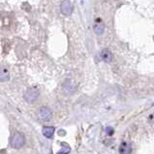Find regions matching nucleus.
I'll return each mask as SVG.
<instances>
[{
  "instance_id": "423d86ee",
  "label": "nucleus",
  "mask_w": 154,
  "mask_h": 154,
  "mask_svg": "<svg viewBox=\"0 0 154 154\" xmlns=\"http://www.w3.org/2000/svg\"><path fill=\"white\" fill-rule=\"evenodd\" d=\"M63 88H64V90L67 94H73L76 91V85L74 84L73 81L66 79V80H65L64 83H63Z\"/></svg>"
},
{
  "instance_id": "1a4fd4ad",
  "label": "nucleus",
  "mask_w": 154,
  "mask_h": 154,
  "mask_svg": "<svg viewBox=\"0 0 154 154\" xmlns=\"http://www.w3.org/2000/svg\"><path fill=\"white\" fill-rule=\"evenodd\" d=\"M54 131H55V128L52 127V126H45L42 128V134L43 136L47 139H51L54 135Z\"/></svg>"
},
{
  "instance_id": "9d476101",
  "label": "nucleus",
  "mask_w": 154,
  "mask_h": 154,
  "mask_svg": "<svg viewBox=\"0 0 154 154\" xmlns=\"http://www.w3.org/2000/svg\"><path fill=\"white\" fill-rule=\"evenodd\" d=\"M9 79H10V75L8 69H5V66H1V69H0V81L6 82Z\"/></svg>"
},
{
  "instance_id": "6e6552de",
  "label": "nucleus",
  "mask_w": 154,
  "mask_h": 154,
  "mask_svg": "<svg viewBox=\"0 0 154 154\" xmlns=\"http://www.w3.org/2000/svg\"><path fill=\"white\" fill-rule=\"evenodd\" d=\"M119 154H131L132 146L128 142H122L119 148Z\"/></svg>"
},
{
  "instance_id": "f03ea898",
  "label": "nucleus",
  "mask_w": 154,
  "mask_h": 154,
  "mask_svg": "<svg viewBox=\"0 0 154 154\" xmlns=\"http://www.w3.org/2000/svg\"><path fill=\"white\" fill-rule=\"evenodd\" d=\"M24 143H25V139H24V136L19 132H17L14 134V136L11 139V146L13 148L18 149L21 146H23Z\"/></svg>"
},
{
  "instance_id": "39448f33",
  "label": "nucleus",
  "mask_w": 154,
  "mask_h": 154,
  "mask_svg": "<svg viewBox=\"0 0 154 154\" xmlns=\"http://www.w3.org/2000/svg\"><path fill=\"white\" fill-rule=\"evenodd\" d=\"M104 29H105V26H104V23L102 22V20H101L100 18H96L94 21V30L95 34L98 36H101L104 33Z\"/></svg>"
},
{
  "instance_id": "20e7f679",
  "label": "nucleus",
  "mask_w": 154,
  "mask_h": 154,
  "mask_svg": "<svg viewBox=\"0 0 154 154\" xmlns=\"http://www.w3.org/2000/svg\"><path fill=\"white\" fill-rule=\"evenodd\" d=\"M72 12V5L69 0H64L61 3V13L65 16H69Z\"/></svg>"
},
{
  "instance_id": "0eeeda50",
  "label": "nucleus",
  "mask_w": 154,
  "mask_h": 154,
  "mask_svg": "<svg viewBox=\"0 0 154 154\" xmlns=\"http://www.w3.org/2000/svg\"><path fill=\"white\" fill-rule=\"evenodd\" d=\"M100 58L105 63H111L113 60V54L108 48H104L100 52Z\"/></svg>"
},
{
  "instance_id": "f8f14e48",
  "label": "nucleus",
  "mask_w": 154,
  "mask_h": 154,
  "mask_svg": "<svg viewBox=\"0 0 154 154\" xmlns=\"http://www.w3.org/2000/svg\"><path fill=\"white\" fill-rule=\"evenodd\" d=\"M149 120H150L151 122H154V114L149 116Z\"/></svg>"
},
{
  "instance_id": "7ed1b4c3",
  "label": "nucleus",
  "mask_w": 154,
  "mask_h": 154,
  "mask_svg": "<svg viewBox=\"0 0 154 154\" xmlns=\"http://www.w3.org/2000/svg\"><path fill=\"white\" fill-rule=\"evenodd\" d=\"M38 119L42 122H48V120H50L52 119V111L48 108V107H45V106H42V107L40 108L38 110Z\"/></svg>"
},
{
  "instance_id": "f257e3e1",
  "label": "nucleus",
  "mask_w": 154,
  "mask_h": 154,
  "mask_svg": "<svg viewBox=\"0 0 154 154\" xmlns=\"http://www.w3.org/2000/svg\"><path fill=\"white\" fill-rule=\"evenodd\" d=\"M40 96V91L36 88V87H33L26 91V93L24 94V99H25L28 103H33Z\"/></svg>"
},
{
  "instance_id": "9b49d317",
  "label": "nucleus",
  "mask_w": 154,
  "mask_h": 154,
  "mask_svg": "<svg viewBox=\"0 0 154 154\" xmlns=\"http://www.w3.org/2000/svg\"><path fill=\"white\" fill-rule=\"evenodd\" d=\"M106 133H107L108 136H112V135L114 134V129L112 127H108L106 128Z\"/></svg>"
}]
</instances>
